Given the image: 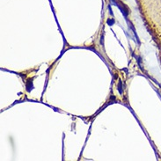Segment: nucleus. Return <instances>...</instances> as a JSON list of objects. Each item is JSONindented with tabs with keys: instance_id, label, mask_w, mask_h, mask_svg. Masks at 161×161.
Masks as SVG:
<instances>
[{
	"instance_id": "obj_1",
	"label": "nucleus",
	"mask_w": 161,
	"mask_h": 161,
	"mask_svg": "<svg viewBox=\"0 0 161 161\" xmlns=\"http://www.w3.org/2000/svg\"><path fill=\"white\" fill-rule=\"evenodd\" d=\"M146 26L161 48V0H136Z\"/></svg>"
},
{
	"instance_id": "obj_2",
	"label": "nucleus",
	"mask_w": 161,
	"mask_h": 161,
	"mask_svg": "<svg viewBox=\"0 0 161 161\" xmlns=\"http://www.w3.org/2000/svg\"><path fill=\"white\" fill-rule=\"evenodd\" d=\"M159 57H160V60H161V48H160V52H159Z\"/></svg>"
}]
</instances>
